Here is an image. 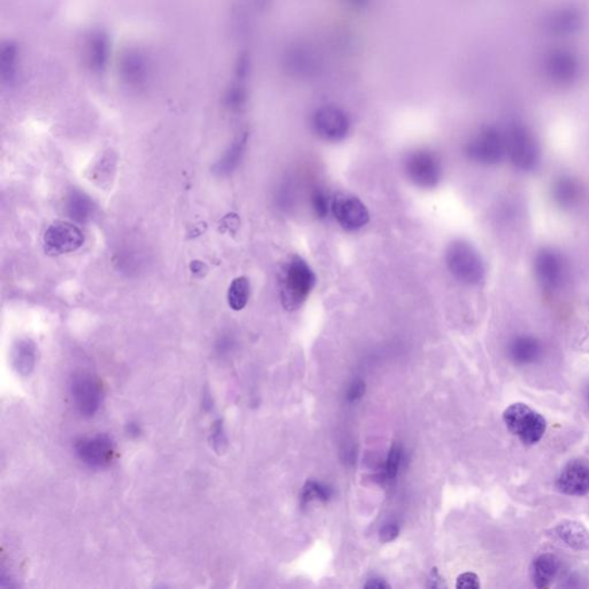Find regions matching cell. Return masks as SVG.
<instances>
[{
	"mask_svg": "<svg viewBox=\"0 0 589 589\" xmlns=\"http://www.w3.org/2000/svg\"><path fill=\"white\" fill-rule=\"evenodd\" d=\"M317 277L308 262L294 255L282 266L280 294L282 304L288 311L300 309L315 288Z\"/></svg>",
	"mask_w": 589,
	"mask_h": 589,
	"instance_id": "obj_1",
	"label": "cell"
},
{
	"mask_svg": "<svg viewBox=\"0 0 589 589\" xmlns=\"http://www.w3.org/2000/svg\"><path fill=\"white\" fill-rule=\"evenodd\" d=\"M445 263L449 272L460 284L479 286L486 277V267L482 255L471 243L456 240L445 251Z\"/></svg>",
	"mask_w": 589,
	"mask_h": 589,
	"instance_id": "obj_2",
	"label": "cell"
},
{
	"mask_svg": "<svg viewBox=\"0 0 589 589\" xmlns=\"http://www.w3.org/2000/svg\"><path fill=\"white\" fill-rule=\"evenodd\" d=\"M503 421L509 432L525 445L537 444L547 429L545 417L525 403L511 404L503 413Z\"/></svg>",
	"mask_w": 589,
	"mask_h": 589,
	"instance_id": "obj_3",
	"label": "cell"
},
{
	"mask_svg": "<svg viewBox=\"0 0 589 589\" xmlns=\"http://www.w3.org/2000/svg\"><path fill=\"white\" fill-rule=\"evenodd\" d=\"M404 172L416 187L434 189L442 179L440 158L428 149L411 151L404 159Z\"/></svg>",
	"mask_w": 589,
	"mask_h": 589,
	"instance_id": "obj_4",
	"label": "cell"
},
{
	"mask_svg": "<svg viewBox=\"0 0 589 589\" xmlns=\"http://www.w3.org/2000/svg\"><path fill=\"white\" fill-rule=\"evenodd\" d=\"M71 395L75 408L83 417H94L103 402L102 381L90 372H76L71 379Z\"/></svg>",
	"mask_w": 589,
	"mask_h": 589,
	"instance_id": "obj_5",
	"label": "cell"
},
{
	"mask_svg": "<svg viewBox=\"0 0 589 589\" xmlns=\"http://www.w3.org/2000/svg\"><path fill=\"white\" fill-rule=\"evenodd\" d=\"M465 154L480 165H495L507 154L506 138L494 130H483L465 145Z\"/></svg>",
	"mask_w": 589,
	"mask_h": 589,
	"instance_id": "obj_6",
	"label": "cell"
},
{
	"mask_svg": "<svg viewBox=\"0 0 589 589\" xmlns=\"http://www.w3.org/2000/svg\"><path fill=\"white\" fill-rule=\"evenodd\" d=\"M77 457L90 467H110L116 459L114 441L107 434L81 437L75 442Z\"/></svg>",
	"mask_w": 589,
	"mask_h": 589,
	"instance_id": "obj_7",
	"label": "cell"
},
{
	"mask_svg": "<svg viewBox=\"0 0 589 589\" xmlns=\"http://www.w3.org/2000/svg\"><path fill=\"white\" fill-rule=\"evenodd\" d=\"M332 213L340 226L348 232L362 230L370 221L366 205L350 193L335 195L332 200Z\"/></svg>",
	"mask_w": 589,
	"mask_h": 589,
	"instance_id": "obj_8",
	"label": "cell"
},
{
	"mask_svg": "<svg viewBox=\"0 0 589 589\" xmlns=\"http://www.w3.org/2000/svg\"><path fill=\"white\" fill-rule=\"evenodd\" d=\"M84 243V235L79 227L67 221H57L44 234L45 253L52 255L74 253Z\"/></svg>",
	"mask_w": 589,
	"mask_h": 589,
	"instance_id": "obj_9",
	"label": "cell"
},
{
	"mask_svg": "<svg viewBox=\"0 0 589 589\" xmlns=\"http://www.w3.org/2000/svg\"><path fill=\"white\" fill-rule=\"evenodd\" d=\"M507 154L515 169L530 172L540 161V150L534 138L524 130H514L506 138Z\"/></svg>",
	"mask_w": 589,
	"mask_h": 589,
	"instance_id": "obj_10",
	"label": "cell"
},
{
	"mask_svg": "<svg viewBox=\"0 0 589 589\" xmlns=\"http://www.w3.org/2000/svg\"><path fill=\"white\" fill-rule=\"evenodd\" d=\"M318 137L328 142H339L346 138L350 122L346 114L334 106H325L316 112L313 118Z\"/></svg>",
	"mask_w": 589,
	"mask_h": 589,
	"instance_id": "obj_11",
	"label": "cell"
},
{
	"mask_svg": "<svg viewBox=\"0 0 589 589\" xmlns=\"http://www.w3.org/2000/svg\"><path fill=\"white\" fill-rule=\"evenodd\" d=\"M556 488L565 495H587L589 493V464L586 460H569L557 476Z\"/></svg>",
	"mask_w": 589,
	"mask_h": 589,
	"instance_id": "obj_12",
	"label": "cell"
},
{
	"mask_svg": "<svg viewBox=\"0 0 589 589\" xmlns=\"http://www.w3.org/2000/svg\"><path fill=\"white\" fill-rule=\"evenodd\" d=\"M534 272L542 288L554 290L561 286L564 277V263L553 249H541L534 259Z\"/></svg>",
	"mask_w": 589,
	"mask_h": 589,
	"instance_id": "obj_13",
	"label": "cell"
},
{
	"mask_svg": "<svg viewBox=\"0 0 589 589\" xmlns=\"http://www.w3.org/2000/svg\"><path fill=\"white\" fill-rule=\"evenodd\" d=\"M507 356L517 366H530L537 364L544 356V346L532 335H518L510 341Z\"/></svg>",
	"mask_w": 589,
	"mask_h": 589,
	"instance_id": "obj_14",
	"label": "cell"
},
{
	"mask_svg": "<svg viewBox=\"0 0 589 589\" xmlns=\"http://www.w3.org/2000/svg\"><path fill=\"white\" fill-rule=\"evenodd\" d=\"M37 362L36 344L32 340H20L14 344L12 351V364L21 377H29Z\"/></svg>",
	"mask_w": 589,
	"mask_h": 589,
	"instance_id": "obj_15",
	"label": "cell"
},
{
	"mask_svg": "<svg viewBox=\"0 0 589 589\" xmlns=\"http://www.w3.org/2000/svg\"><path fill=\"white\" fill-rule=\"evenodd\" d=\"M555 532L561 541L577 552H583L589 548V530L581 522H562L557 525Z\"/></svg>",
	"mask_w": 589,
	"mask_h": 589,
	"instance_id": "obj_16",
	"label": "cell"
},
{
	"mask_svg": "<svg viewBox=\"0 0 589 589\" xmlns=\"http://www.w3.org/2000/svg\"><path fill=\"white\" fill-rule=\"evenodd\" d=\"M560 560L552 554H544L536 558L532 565V579L538 588H547L560 572Z\"/></svg>",
	"mask_w": 589,
	"mask_h": 589,
	"instance_id": "obj_17",
	"label": "cell"
},
{
	"mask_svg": "<svg viewBox=\"0 0 589 589\" xmlns=\"http://www.w3.org/2000/svg\"><path fill=\"white\" fill-rule=\"evenodd\" d=\"M553 199L558 207L569 208L579 203L583 190L575 179L569 177H561L554 182Z\"/></svg>",
	"mask_w": 589,
	"mask_h": 589,
	"instance_id": "obj_18",
	"label": "cell"
},
{
	"mask_svg": "<svg viewBox=\"0 0 589 589\" xmlns=\"http://www.w3.org/2000/svg\"><path fill=\"white\" fill-rule=\"evenodd\" d=\"M250 298V282L246 277L236 278L228 289V305L234 311H241L246 308Z\"/></svg>",
	"mask_w": 589,
	"mask_h": 589,
	"instance_id": "obj_19",
	"label": "cell"
},
{
	"mask_svg": "<svg viewBox=\"0 0 589 589\" xmlns=\"http://www.w3.org/2000/svg\"><path fill=\"white\" fill-rule=\"evenodd\" d=\"M331 496V488L321 483L309 482L306 483L303 493H302V505L308 506L316 501L327 502Z\"/></svg>",
	"mask_w": 589,
	"mask_h": 589,
	"instance_id": "obj_20",
	"label": "cell"
},
{
	"mask_svg": "<svg viewBox=\"0 0 589 589\" xmlns=\"http://www.w3.org/2000/svg\"><path fill=\"white\" fill-rule=\"evenodd\" d=\"M332 200L323 189H316L311 195L312 211L317 218L326 219L332 212Z\"/></svg>",
	"mask_w": 589,
	"mask_h": 589,
	"instance_id": "obj_21",
	"label": "cell"
},
{
	"mask_svg": "<svg viewBox=\"0 0 589 589\" xmlns=\"http://www.w3.org/2000/svg\"><path fill=\"white\" fill-rule=\"evenodd\" d=\"M211 444L213 451L218 455H223L226 452L228 448V437L226 431H224V421L221 420H216L213 424L211 432Z\"/></svg>",
	"mask_w": 589,
	"mask_h": 589,
	"instance_id": "obj_22",
	"label": "cell"
},
{
	"mask_svg": "<svg viewBox=\"0 0 589 589\" xmlns=\"http://www.w3.org/2000/svg\"><path fill=\"white\" fill-rule=\"evenodd\" d=\"M401 459V448L395 444L390 449L389 459H387L386 474L389 479H394L397 475L398 470H400Z\"/></svg>",
	"mask_w": 589,
	"mask_h": 589,
	"instance_id": "obj_23",
	"label": "cell"
},
{
	"mask_svg": "<svg viewBox=\"0 0 589 589\" xmlns=\"http://www.w3.org/2000/svg\"><path fill=\"white\" fill-rule=\"evenodd\" d=\"M456 587L459 589H479V577L474 572L463 573L457 578Z\"/></svg>",
	"mask_w": 589,
	"mask_h": 589,
	"instance_id": "obj_24",
	"label": "cell"
},
{
	"mask_svg": "<svg viewBox=\"0 0 589 589\" xmlns=\"http://www.w3.org/2000/svg\"><path fill=\"white\" fill-rule=\"evenodd\" d=\"M398 534H400V529H398L397 525L387 524L380 530V541L383 542V544H389V542L394 541L398 537Z\"/></svg>",
	"mask_w": 589,
	"mask_h": 589,
	"instance_id": "obj_25",
	"label": "cell"
},
{
	"mask_svg": "<svg viewBox=\"0 0 589 589\" xmlns=\"http://www.w3.org/2000/svg\"><path fill=\"white\" fill-rule=\"evenodd\" d=\"M365 394V383L357 380L350 386V389L348 390L347 400L349 402H356L360 400Z\"/></svg>",
	"mask_w": 589,
	"mask_h": 589,
	"instance_id": "obj_26",
	"label": "cell"
},
{
	"mask_svg": "<svg viewBox=\"0 0 589 589\" xmlns=\"http://www.w3.org/2000/svg\"><path fill=\"white\" fill-rule=\"evenodd\" d=\"M201 406H203L205 412H208V411H211L213 409V397L210 389H208V387H205V389L203 391V398H201Z\"/></svg>",
	"mask_w": 589,
	"mask_h": 589,
	"instance_id": "obj_27",
	"label": "cell"
},
{
	"mask_svg": "<svg viewBox=\"0 0 589 589\" xmlns=\"http://www.w3.org/2000/svg\"><path fill=\"white\" fill-rule=\"evenodd\" d=\"M126 432L131 437H137L141 436L142 428L137 421H130L126 426Z\"/></svg>",
	"mask_w": 589,
	"mask_h": 589,
	"instance_id": "obj_28",
	"label": "cell"
},
{
	"mask_svg": "<svg viewBox=\"0 0 589 589\" xmlns=\"http://www.w3.org/2000/svg\"><path fill=\"white\" fill-rule=\"evenodd\" d=\"M365 588L370 589H389L390 588L389 584L386 583V580L374 578L368 580V583L365 585Z\"/></svg>",
	"mask_w": 589,
	"mask_h": 589,
	"instance_id": "obj_29",
	"label": "cell"
},
{
	"mask_svg": "<svg viewBox=\"0 0 589 589\" xmlns=\"http://www.w3.org/2000/svg\"><path fill=\"white\" fill-rule=\"evenodd\" d=\"M584 395H585V398H586V401L589 404V383L586 387H585Z\"/></svg>",
	"mask_w": 589,
	"mask_h": 589,
	"instance_id": "obj_30",
	"label": "cell"
}]
</instances>
